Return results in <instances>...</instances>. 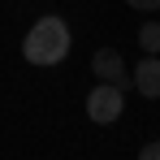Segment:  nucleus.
<instances>
[{
    "instance_id": "20e7f679",
    "label": "nucleus",
    "mask_w": 160,
    "mask_h": 160,
    "mask_svg": "<svg viewBox=\"0 0 160 160\" xmlns=\"http://www.w3.org/2000/svg\"><path fill=\"white\" fill-rule=\"evenodd\" d=\"M130 82H134V91H138L143 100H160V56L156 52H143V61L134 65Z\"/></svg>"
},
{
    "instance_id": "f257e3e1",
    "label": "nucleus",
    "mask_w": 160,
    "mask_h": 160,
    "mask_svg": "<svg viewBox=\"0 0 160 160\" xmlns=\"http://www.w3.org/2000/svg\"><path fill=\"white\" fill-rule=\"evenodd\" d=\"M69 43H74L69 22H65L61 13H43V18L26 30V39H22V56H26V65L52 69V65H61V61L69 56Z\"/></svg>"
},
{
    "instance_id": "0eeeda50",
    "label": "nucleus",
    "mask_w": 160,
    "mask_h": 160,
    "mask_svg": "<svg viewBox=\"0 0 160 160\" xmlns=\"http://www.w3.org/2000/svg\"><path fill=\"white\" fill-rule=\"evenodd\" d=\"M143 160H160V138H152V143H143V152H138Z\"/></svg>"
},
{
    "instance_id": "39448f33",
    "label": "nucleus",
    "mask_w": 160,
    "mask_h": 160,
    "mask_svg": "<svg viewBox=\"0 0 160 160\" xmlns=\"http://www.w3.org/2000/svg\"><path fill=\"white\" fill-rule=\"evenodd\" d=\"M138 48L160 56V22H143V26H138Z\"/></svg>"
},
{
    "instance_id": "f03ea898",
    "label": "nucleus",
    "mask_w": 160,
    "mask_h": 160,
    "mask_svg": "<svg viewBox=\"0 0 160 160\" xmlns=\"http://www.w3.org/2000/svg\"><path fill=\"white\" fill-rule=\"evenodd\" d=\"M121 112H126V91H121L117 82H100V87L87 95V117H91L95 126H112Z\"/></svg>"
},
{
    "instance_id": "7ed1b4c3",
    "label": "nucleus",
    "mask_w": 160,
    "mask_h": 160,
    "mask_svg": "<svg viewBox=\"0 0 160 160\" xmlns=\"http://www.w3.org/2000/svg\"><path fill=\"white\" fill-rule=\"evenodd\" d=\"M91 69H95V78H100V82H117L121 91H134L130 74H126V56L117 52V48H100V52L91 56Z\"/></svg>"
},
{
    "instance_id": "423d86ee",
    "label": "nucleus",
    "mask_w": 160,
    "mask_h": 160,
    "mask_svg": "<svg viewBox=\"0 0 160 160\" xmlns=\"http://www.w3.org/2000/svg\"><path fill=\"white\" fill-rule=\"evenodd\" d=\"M130 9H138V13H156L160 9V0H126Z\"/></svg>"
}]
</instances>
